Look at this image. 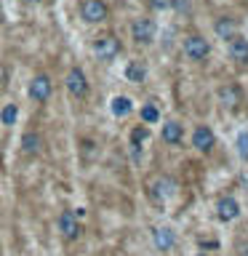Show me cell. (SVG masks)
Returning <instances> with one entry per match:
<instances>
[{
	"mask_svg": "<svg viewBox=\"0 0 248 256\" xmlns=\"http://www.w3.org/2000/svg\"><path fill=\"white\" fill-rule=\"evenodd\" d=\"M80 16H83V22H88V24H99L110 16V8L104 0H83V3H80Z\"/></svg>",
	"mask_w": 248,
	"mask_h": 256,
	"instance_id": "cell-1",
	"label": "cell"
},
{
	"mask_svg": "<svg viewBox=\"0 0 248 256\" xmlns=\"http://www.w3.org/2000/svg\"><path fill=\"white\" fill-rule=\"evenodd\" d=\"M155 35H158V24L152 22V19H147V16L134 19V24H131V38L136 40V43L147 46V43H152V40H155Z\"/></svg>",
	"mask_w": 248,
	"mask_h": 256,
	"instance_id": "cell-2",
	"label": "cell"
},
{
	"mask_svg": "<svg viewBox=\"0 0 248 256\" xmlns=\"http://www.w3.org/2000/svg\"><path fill=\"white\" fill-rule=\"evenodd\" d=\"M94 54L99 56V59H104V62L115 59V56L120 54V40L115 35H99L94 40Z\"/></svg>",
	"mask_w": 248,
	"mask_h": 256,
	"instance_id": "cell-3",
	"label": "cell"
},
{
	"mask_svg": "<svg viewBox=\"0 0 248 256\" xmlns=\"http://www.w3.org/2000/svg\"><path fill=\"white\" fill-rule=\"evenodd\" d=\"M208 54H211V46H208L206 38L190 35L187 40H184V56H187V59H192V62H203Z\"/></svg>",
	"mask_w": 248,
	"mask_h": 256,
	"instance_id": "cell-4",
	"label": "cell"
},
{
	"mask_svg": "<svg viewBox=\"0 0 248 256\" xmlns=\"http://www.w3.org/2000/svg\"><path fill=\"white\" fill-rule=\"evenodd\" d=\"M56 227H59V232H62V238L64 240H78L80 238V222H78V216H75V211H62L59 214V222H56Z\"/></svg>",
	"mask_w": 248,
	"mask_h": 256,
	"instance_id": "cell-5",
	"label": "cell"
},
{
	"mask_svg": "<svg viewBox=\"0 0 248 256\" xmlns=\"http://www.w3.org/2000/svg\"><path fill=\"white\" fill-rule=\"evenodd\" d=\"M67 91L75 96V99H86L88 96V80H86V72L80 67H72L67 72Z\"/></svg>",
	"mask_w": 248,
	"mask_h": 256,
	"instance_id": "cell-6",
	"label": "cell"
},
{
	"mask_svg": "<svg viewBox=\"0 0 248 256\" xmlns=\"http://www.w3.org/2000/svg\"><path fill=\"white\" fill-rule=\"evenodd\" d=\"M176 190H179V184H176V179H171V176H158L155 184H152L150 195L155 200H168L176 195Z\"/></svg>",
	"mask_w": 248,
	"mask_h": 256,
	"instance_id": "cell-7",
	"label": "cell"
},
{
	"mask_svg": "<svg viewBox=\"0 0 248 256\" xmlns=\"http://www.w3.org/2000/svg\"><path fill=\"white\" fill-rule=\"evenodd\" d=\"M51 91H54V83H51V78H48V75H35V78H32L30 96H32L35 102H48Z\"/></svg>",
	"mask_w": 248,
	"mask_h": 256,
	"instance_id": "cell-8",
	"label": "cell"
},
{
	"mask_svg": "<svg viewBox=\"0 0 248 256\" xmlns=\"http://www.w3.org/2000/svg\"><path fill=\"white\" fill-rule=\"evenodd\" d=\"M227 54H230V59H232V62L248 64V40H246L243 35L230 38V40H227Z\"/></svg>",
	"mask_w": 248,
	"mask_h": 256,
	"instance_id": "cell-9",
	"label": "cell"
},
{
	"mask_svg": "<svg viewBox=\"0 0 248 256\" xmlns=\"http://www.w3.org/2000/svg\"><path fill=\"white\" fill-rule=\"evenodd\" d=\"M152 243H155L158 251L168 254V251H171V248L176 246L174 230H171V227H155V230H152Z\"/></svg>",
	"mask_w": 248,
	"mask_h": 256,
	"instance_id": "cell-10",
	"label": "cell"
},
{
	"mask_svg": "<svg viewBox=\"0 0 248 256\" xmlns=\"http://www.w3.org/2000/svg\"><path fill=\"white\" fill-rule=\"evenodd\" d=\"M192 144H195V150L208 152V150L216 144V136H214V131H211L208 126H198L195 134H192Z\"/></svg>",
	"mask_w": 248,
	"mask_h": 256,
	"instance_id": "cell-11",
	"label": "cell"
},
{
	"mask_svg": "<svg viewBox=\"0 0 248 256\" xmlns=\"http://www.w3.org/2000/svg\"><path fill=\"white\" fill-rule=\"evenodd\" d=\"M216 211H219V219L222 222H232L235 216L240 214V203L232 195H227V198H222L219 200V206H216Z\"/></svg>",
	"mask_w": 248,
	"mask_h": 256,
	"instance_id": "cell-12",
	"label": "cell"
},
{
	"mask_svg": "<svg viewBox=\"0 0 248 256\" xmlns=\"http://www.w3.org/2000/svg\"><path fill=\"white\" fill-rule=\"evenodd\" d=\"M160 136H163L166 144H179L184 139V126H179L176 120H168V123H163V131H160Z\"/></svg>",
	"mask_w": 248,
	"mask_h": 256,
	"instance_id": "cell-13",
	"label": "cell"
},
{
	"mask_svg": "<svg viewBox=\"0 0 248 256\" xmlns=\"http://www.w3.org/2000/svg\"><path fill=\"white\" fill-rule=\"evenodd\" d=\"M235 30H238V24H235V19H230V16H222V19H216V24H214V32H216L222 40L235 38V35H238Z\"/></svg>",
	"mask_w": 248,
	"mask_h": 256,
	"instance_id": "cell-14",
	"label": "cell"
},
{
	"mask_svg": "<svg viewBox=\"0 0 248 256\" xmlns=\"http://www.w3.org/2000/svg\"><path fill=\"white\" fill-rule=\"evenodd\" d=\"M219 99L224 107H238L240 104V88L235 83H227V86H222L219 88Z\"/></svg>",
	"mask_w": 248,
	"mask_h": 256,
	"instance_id": "cell-15",
	"label": "cell"
},
{
	"mask_svg": "<svg viewBox=\"0 0 248 256\" xmlns=\"http://www.w3.org/2000/svg\"><path fill=\"white\" fill-rule=\"evenodd\" d=\"M126 78L131 80V83H142L144 78H147V64H144L142 59H131L126 67Z\"/></svg>",
	"mask_w": 248,
	"mask_h": 256,
	"instance_id": "cell-16",
	"label": "cell"
},
{
	"mask_svg": "<svg viewBox=\"0 0 248 256\" xmlns=\"http://www.w3.org/2000/svg\"><path fill=\"white\" fill-rule=\"evenodd\" d=\"M22 152L24 155H38L40 152V134L38 131H27L22 136Z\"/></svg>",
	"mask_w": 248,
	"mask_h": 256,
	"instance_id": "cell-17",
	"label": "cell"
},
{
	"mask_svg": "<svg viewBox=\"0 0 248 256\" xmlns=\"http://www.w3.org/2000/svg\"><path fill=\"white\" fill-rule=\"evenodd\" d=\"M131 110H134V102L128 99V96H115V99H112V115L126 118Z\"/></svg>",
	"mask_w": 248,
	"mask_h": 256,
	"instance_id": "cell-18",
	"label": "cell"
},
{
	"mask_svg": "<svg viewBox=\"0 0 248 256\" xmlns=\"http://www.w3.org/2000/svg\"><path fill=\"white\" fill-rule=\"evenodd\" d=\"M142 120H144V123H158L160 112H158L155 104H144V107H142Z\"/></svg>",
	"mask_w": 248,
	"mask_h": 256,
	"instance_id": "cell-19",
	"label": "cell"
},
{
	"mask_svg": "<svg viewBox=\"0 0 248 256\" xmlns=\"http://www.w3.org/2000/svg\"><path fill=\"white\" fill-rule=\"evenodd\" d=\"M16 118H19V110H16V104H6L3 112H0V120H3L6 126H11Z\"/></svg>",
	"mask_w": 248,
	"mask_h": 256,
	"instance_id": "cell-20",
	"label": "cell"
},
{
	"mask_svg": "<svg viewBox=\"0 0 248 256\" xmlns=\"http://www.w3.org/2000/svg\"><path fill=\"white\" fill-rule=\"evenodd\" d=\"M147 136H150V131H147V128H134V131H131V144H134V150H139V144L144 142V139H147Z\"/></svg>",
	"mask_w": 248,
	"mask_h": 256,
	"instance_id": "cell-21",
	"label": "cell"
},
{
	"mask_svg": "<svg viewBox=\"0 0 248 256\" xmlns=\"http://www.w3.org/2000/svg\"><path fill=\"white\" fill-rule=\"evenodd\" d=\"M238 155L243 160H248V131L238 134Z\"/></svg>",
	"mask_w": 248,
	"mask_h": 256,
	"instance_id": "cell-22",
	"label": "cell"
},
{
	"mask_svg": "<svg viewBox=\"0 0 248 256\" xmlns=\"http://www.w3.org/2000/svg\"><path fill=\"white\" fill-rule=\"evenodd\" d=\"M147 3L155 8V11H166V8H171V0H147Z\"/></svg>",
	"mask_w": 248,
	"mask_h": 256,
	"instance_id": "cell-23",
	"label": "cell"
},
{
	"mask_svg": "<svg viewBox=\"0 0 248 256\" xmlns=\"http://www.w3.org/2000/svg\"><path fill=\"white\" fill-rule=\"evenodd\" d=\"M238 254L240 256H248V240H240V243H238Z\"/></svg>",
	"mask_w": 248,
	"mask_h": 256,
	"instance_id": "cell-24",
	"label": "cell"
},
{
	"mask_svg": "<svg viewBox=\"0 0 248 256\" xmlns=\"http://www.w3.org/2000/svg\"><path fill=\"white\" fill-rule=\"evenodd\" d=\"M171 6L179 8V11H184V8H187V0H171Z\"/></svg>",
	"mask_w": 248,
	"mask_h": 256,
	"instance_id": "cell-25",
	"label": "cell"
},
{
	"mask_svg": "<svg viewBox=\"0 0 248 256\" xmlns=\"http://www.w3.org/2000/svg\"><path fill=\"white\" fill-rule=\"evenodd\" d=\"M6 78H8V72H6V67H3V64H0V88L6 86Z\"/></svg>",
	"mask_w": 248,
	"mask_h": 256,
	"instance_id": "cell-26",
	"label": "cell"
},
{
	"mask_svg": "<svg viewBox=\"0 0 248 256\" xmlns=\"http://www.w3.org/2000/svg\"><path fill=\"white\" fill-rule=\"evenodd\" d=\"M27 3H38V0H27Z\"/></svg>",
	"mask_w": 248,
	"mask_h": 256,
	"instance_id": "cell-27",
	"label": "cell"
},
{
	"mask_svg": "<svg viewBox=\"0 0 248 256\" xmlns=\"http://www.w3.org/2000/svg\"><path fill=\"white\" fill-rule=\"evenodd\" d=\"M198 256H206V254H198Z\"/></svg>",
	"mask_w": 248,
	"mask_h": 256,
	"instance_id": "cell-28",
	"label": "cell"
}]
</instances>
